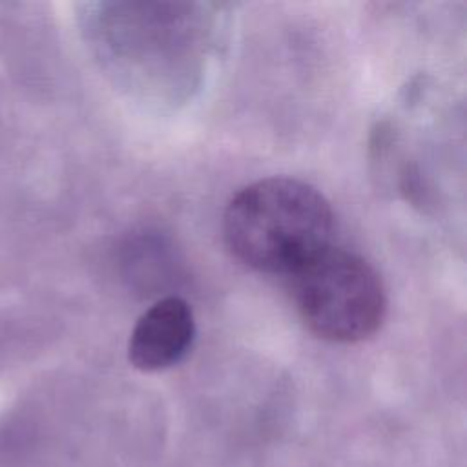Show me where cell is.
<instances>
[{"label": "cell", "instance_id": "6da1fadb", "mask_svg": "<svg viewBox=\"0 0 467 467\" xmlns=\"http://www.w3.org/2000/svg\"><path fill=\"white\" fill-rule=\"evenodd\" d=\"M330 202L312 184L268 177L239 190L223 215L228 250L246 266L290 275L332 244Z\"/></svg>", "mask_w": 467, "mask_h": 467}, {"label": "cell", "instance_id": "7a4b0ae2", "mask_svg": "<svg viewBox=\"0 0 467 467\" xmlns=\"http://www.w3.org/2000/svg\"><path fill=\"white\" fill-rule=\"evenodd\" d=\"M288 281L297 314L321 339L356 343L381 327L385 286L374 266L354 252L330 244L290 274Z\"/></svg>", "mask_w": 467, "mask_h": 467}, {"label": "cell", "instance_id": "3957f363", "mask_svg": "<svg viewBox=\"0 0 467 467\" xmlns=\"http://www.w3.org/2000/svg\"><path fill=\"white\" fill-rule=\"evenodd\" d=\"M193 337L195 317L190 305L168 296L137 319L128 341V359L142 372L164 370L188 354Z\"/></svg>", "mask_w": 467, "mask_h": 467}]
</instances>
